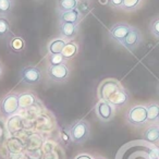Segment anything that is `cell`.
<instances>
[{
    "label": "cell",
    "mask_w": 159,
    "mask_h": 159,
    "mask_svg": "<svg viewBox=\"0 0 159 159\" xmlns=\"http://www.w3.org/2000/svg\"><path fill=\"white\" fill-rule=\"evenodd\" d=\"M68 134L74 144H83L91 136V125L84 119L76 120L70 125Z\"/></svg>",
    "instance_id": "6da1fadb"
},
{
    "label": "cell",
    "mask_w": 159,
    "mask_h": 159,
    "mask_svg": "<svg viewBox=\"0 0 159 159\" xmlns=\"http://www.w3.org/2000/svg\"><path fill=\"white\" fill-rule=\"evenodd\" d=\"M125 121L129 125L139 128L147 123V108L145 105H134L125 112Z\"/></svg>",
    "instance_id": "7a4b0ae2"
},
{
    "label": "cell",
    "mask_w": 159,
    "mask_h": 159,
    "mask_svg": "<svg viewBox=\"0 0 159 159\" xmlns=\"http://www.w3.org/2000/svg\"><path fill=\"white\" fill-rule=\"evenodd\" d=\"M19 109H20L19 93L16 92L8 93L0 102V115L2 116L3 119H9L10 117L16 115Z\"/></svg>",
    "instance_id": "3957f363"
},
{
    "label": "cell",
    "mask_w": 159,
    "mask_h": 159,
    "mask_svg": "<svg viewBox=\"0 0 159 159\" xmlns=\"http://www.w3.org/2000/svg\"><path fill=\"white\" fill-rule=\"evenodd\" d=\"M46 74L50 81L55 83H64L70 77L71 71L66 63L59 66H47Z\"/></svg>",
    "instance_id": "277c9868"
},
{
    "label": "cell",
    "mask_w": 159,
    "mask_h": 159,
    "mask_svg": "<svg viewBox=\"0 0 159 159\" xmlns=\"http://www.w3.org/2000/svg\"><path fill=\"white\" fill-rule=\"evenodd\" d=\"M21 82L25 85L29 86H33V85H37L42 81V71L38 66H26L21 70L20 72Z\"/></svg>",
    "instance_id": "5b68a950"
},
{
    "label": "cell",
    "mask_w": 159,
    "mask_h": 159,
    "mask_svg": "<svg viewBox=\"0 0 159 159\" xmlns=\"http://www.w3.org/2000/svg\"><path fill=\"white\" fill-rule=\"evenodd\" d=\"M121 83L116 79H106L100 83L97 89V96L100 100H107L121 87Z\"/></svg>",
    "instance_id": "8992f818"
},
{
    "label": "cell",
    "mask_w": 159,
    "mask_h": 159,
    "mask_svg": "<svg viewBox=\"0 0 159 159\" xmlns=\"http://www.w3.org/2000/svg\"><path fill=\"white\" fill-rule=\"evenodd\" d=\"M133 27L125 22H118L115 23L109 30V37L111 40L120 45L124 40V38L128 36Z\"/></svg>",
    "instance_id": "52a82bcc"
},
{
    "label": "cell",
    "mask_w": 159,
    "mask_h": 159,
    "mask_svg": "<svg viewBox=\"0 0 159 159\" xmlns=\"http://www.w3.org/2000/svg\"><path fill=\"white\" fill-rule=\"evenodd\" d=\"M116 112V107L112 106L107 100H99L95 105V113L96 117L102 122H109L113 119Z\"/></svg>",
    "instance_id": "ba28073f"
},
{
    "label": "cell",
    "mask_w": 159,
    "mask_h": 159,
    "mask_svg": "<svg viewBox=\"0 0 159 159\" xmlns=\"http://www.w3.org/2000/svg\"><path fill=\"white\" fill-rule=\"evenodd\" d=\"M144 42V37L142 32L136 27H133L131 30V32L128 34L123 42L120 44V46H122L123 48H125L129 51H134L136 48H139V46H142Z\"/></svg>",
    "instance_id": "9c48e42d"
},
{
    "label": "cell",
    "mask_w": 159,
    "mask_h": 159,
    "mask_svg": "<svg viewBox=\"0 0 159 159\" xmlns=\"http://www.w3.org/2000/svg\"><path fill=\"white\" fill-rule=\"evenodd\" d=\"M112 106H115L116 108H121L129 104L130 102V93L124 89L123 86H121L108 100Z\"/></svg>",
    "instance_id": "30bf717a"
},
{
    "label": "cell",
    "mask_w": 159,
    "mask_h": 159,
    "mask_svg": "<svg viewBox=\"0 0 159 159\" xmlns=\"http://www.w3.org/2000/svg\"><path fill=\"white\" fill-rule=\"evenodd\" d=\"M79 33V25L73 23H59V34L60 37L66 39V42L73 40Z\"/></svg>",
    "instance_id": "8fae6325"
},
{
    "label": "cell",
    "mask_w": 159,
    "mask_h": 159,
    "mask_svg": "<svg viewBox=\"0 0 159 159\" xmlns=\"http://www.w3.org/2000/svg\"><path fill=\"white\" fill-rule=\"evenodd\" d=\"M82 19L83 14L77 9L59 13V23H73V24L79 25Z\"/></svg>",
    "instance_id": "7c38bea8"
},
{
    "label": "cell",
    "mask_w": 159,
    "mask_h": 159,
    "mask_svg": "<svg viewBox=\"0 0 159 159\" xmlns=\"http://www.w3.org/2000/svg\"><path fill=\"white\" fill-rule=\"evenodd\" d=\"M37 104L36 95L32 92H23L19 94V105L20 109H26Z\"/></svg>",
    "instance_id": "4fadbf2b"
},
{
    "label": "cell",
    "mask_w": 159,
    "mask_h": 159,
    "mask_svg": "<svg viewBox=\"0 0 159 159\" xmlns=\"http://www.w3.org/2000/svg\"><path fill=\"white\" fill-rule=\"evenodd\" d=\"M66 40L63 39L61 37H58L52 39L47 46V51H48V55H52V53H61L63 48L66 45Z\"/></svg>",
    "instance_id": "5bb4252c"
},
{
    "label": "cell",
    "mask_w": 159,
    "mask_h": 159,
    "mask_svg": "<svg viewBox=\"0 0 159 159\" xmlns=\"http://www.w3.org/2000/svg\"><path fill=\"white\" fill-rule=\"evenodd\" d=\"M79 3H80V0H57L56 8H57L58 13H61V12L77 9Z\"/></svg>",
    "instance_id": "9a60e30c"
},
{
    "label": "cell",
    "mask_w": 159,
    "mask_h": 159,
    "mask_svg": "<svg viewBox=\"0 0 159 159\" xmlns=\"http://www.w3.org/2000/svg\"><path fill=\"white\" fill-rule=\"evenodd\" d=\"M23 128L22 119L19 117L18 115H14L8 119L7 122V130L10 134H16V133L20 132Z\"/></svg>",
    "instance_id": "2e32d148"
},
{
    "label": "cell",
    "mask_w": 159,
    "mask_h": 159,
    "mask_svg": "<svg viewBox=\"0 0 159 159\" xmlns=\"http://www.w3.org/2000/svg\"><path fill=\"white\" fill-rule=\"evenodd\" d=\"M77 51H79V45L75 42H73V40H69L61 53L64 59L68 61V60L72 59V58H74L76 56Z\"/></svg>",
    "instance_id": "e0dca14e"
},
{
    "label": "cell",
    "mask_w": 159,
    "mask_h": 159,
    "mask_svg": "<svg viewBox=\"0 0 159 159\" xmlns=\"http://www.w3.org/2000/svg\"><path fill=\"white\" fill-rule=\"evenodd\" d=\"M143 137L145 141L149 142V143H156L159 141V125H150L145 130L143 134Z\"/></svg>",
    "instance_id": "ac0fdd59"
},
{
    "label": "cell",
    "mask_w": 159,
    "mask_h": 159,
    "mask_svg": "<svg viewBox=\"0 0 159 159\" xmlns=\"http://www.w3.org/2000/svg\"><path fill=\"white\" fill-rule=\"evenodd\" d=\"M146 108H147V121L149 123L156 122L159 117V104L152 102L148 104Z\"/></svg>",
    "instance_id": "d6986e66"
},
{
    "label": "cell",
    "mask_w": 159,
    "mask_h": 159,
    "mask_svg": "<svg viewBox=\"0 0 159 159\" xmlns=\"http://www.w3.org/2000/svg\"><path fill=\"white\" fill-rule=\"evenodd\" d=\"M14 0H0V18H7L11 14Z\"/></svg>",
    "instance_id": "ffe728a7"
},
{
    "label": "cell",
    "mask_w": 159,
    "mask_h": 159,
    "mask_svg": "<svg viewBox=\"0 0 159 159\" xmlns=\"http://www.w3.org/2000/svg\"><path fill=\"white\" fill-rule=\"evenodd\" d=\"M142 1L143 0H123L122 1V6H121V10L123 11H135L137 10L142 5Z\"/></svg>",
    "instance_id": "44dd1931"
},
{
    "label": "cell",
    "mask_w": 159,
    "mask_h": 159,
    "mask_svg": "<svg viewBox=\"0 0 159 159\" xmlns=\"http://www.w3.org/2000/svg\"><path fill=\"white\" fill-rule=\"evenodd\" d=\"M47 61H48V66H59V64H62V63H66V60L63 58L62 53L48 55Z\"/></svg>",
    "instance_id": "7402d4cb"
},
{
    "label": "cell",
    "mask_w": 159,
    "mask_h": 159,
    "mask_svg": "<svg viewBox=\"0 0 159 159\" xmlns=\"http://www.w3.org/2000/svg\"><path fill=\"white\" fill-rule=\"evenodd\" d=\"M10 33V23L7 18H0V38H5Z\"/></svg>",
    "instance_id": "603a6c76"
},
{
    "label": "cell",
    "mask_w": 159,
    "mask_h": 159,
    "mask_svg": "<svg viewBox=\"0 0 159 159\" xmlns=\"http://www.w3.org/2000/svg\"><path fill=\"white\" fill-rule=\"evenodd\" d=\"M149 32L155 38L159 39V16H155L149 23Z\"/></svg>",
    "instance_id": "cb8c5ba5"
},
{
    "label": "cell",
    "mask_w": 159,
    "mask_h": 159,
    "mask_svg": "<svg viewBox=\"0 0 159 159\" xmlns=\"http://www.w3.org/2000/svg\"><path fill=\"white\" fill-rule=\"evenodd\" d=\"M10 46H11L12 50L19 52L24 48V40L21 37H14L13 39L10 42Z\"/></svg>",
    "instance_id": "d4e9b609"
},
{
    "label": "cell",
    "mask_w": 159,
    "mask_h": 159,
    "mask_svg": "<svg viewBox=\"0 0 159 159\" xmlns=\"http://www.w3.org/2000/svg\"><path fill=\"white\" fill-rule=\"evenodd\" d=\"M8 159H23V154L20 152H8Z\"/></svg>",
    "instance_id": "484cf974"
},
{
    "label": "cell",
    "mask_w": 159,
    "mask_h": 159,
    "mask_svg": "<svg viewBox=\"0 0 159 159\" xmlns=\"http://www.w3.org/2000/svg\"><path fill=\"white\" fill-rule=\"evenodd\" d=\"M122 1L123 0H109V5H110V7L115 8V9H121Z\"/></svg>",
    "instance_id": "4316f807"
},
{
    "label": "cell",
    "mask_w": 159,
    "mask_h": 159,
    "mask_svg": "<svg viewBox=\"0 0 159 159\" xmlns=\"http://www.w3.org/2000/svg\"><path fill=\"white\" fill-rule=\"evenodd\" d=\"M73 159H95L92 155L86 154V152H82V154H79L77 156H75Z\"/></svg>",
    "instance_id": "83f0119b"
},
{
    "label": "cell",
    "mask_w": 159,
    "mask_h": 159,
    "mask_svg": "<svg viewBox=\"0 0 159 159\" xmlns=\"http://www.w3.org/2000/svg\"><path fill=\"white\" fill-rule=\"evenodd\" d=\"M3 137H5V133H3V129H2V126H1V124H0V143H2Z\"/></svg>",
    "instance_id": "f1b7e54d"
},
{
    "label": "cell",
    "mask_w": 159,
    "mask_h": 159,
    "mask_svg": "<svg viewBox=\"0 0 159 159\" xmlns=\"http://www.w3.org/2000/svg\"><path fill=\"white\" fill-rule=\"evenodd\" d=\"M2 74H3V66L1 64V62H0V77L2 76Z\"/></svg>",
    "instance_id": "f546056e"
},
{
    "label": "cell",
    "mask_w": 159,
    "mask_h": 159,
    "mask_svg": "<svg viewBox=\"0 0 159 159\" xmlns=\"http://www.w3.org/2000/svg\"><path fill=\"white\" fill-rule=\"evenodd\" d=\"M157 94L159 95V83H158V85H157Z\"/></svg>",
    "instance_id": "4dcf8cb0"
},
{
    "label": "cell",
    "mask_w": 159,
    "mask_h": 159,
    "mask_svg": "<svg viewBox=\"0 0 159 159\" xmlns=\"http://www.w3.org/2000/svg\"><path fill=\"white\" fill-rule=\"evenodd\" d=\"M149 159H159V156H158V155H157L156 157H152V158H149Z\"/></svg>",
    "instance_id": "1f68e13d"
},
{
    "label": "cell",
    "mask_w": 159,
    "mask_h": 159,
    "mask_svg": "<svg viewBox=\"0 0 159 159\" xmlns=\"http://www.w3.org/2000/svg\"><path fill=\"white\" fill-rule=\"evenodd\" d=\"M95 159H106V158H102V157H96Z\"/></svg>",
    "instance_id": "d6a6232c"
},
{
    "label": "cell",
    "mask_w": 159,
    "mask_h": 159,
    "mask_svg": "<svg viewBox=\"0 0 159 159\" xmlns=\"http://www.w3.org/2000/svg\"><path fill=\"white\" fill-rule=\"evenodd\" d=\"M156 122H157V124L159 125V117H158V119H157V121H156Z\"/></svg>",
    "instance_id": "836d02e7"
},
{
    "label": "cell",
    "mask_w": 159,
    "mask_h": 159,
    "mask_svg": "<svg viewBox=\"0 0 159 159\" xmlns=\"http://www.w3.org/2000/svg\"><path fill=\"white\" fill-rule=\"evenodd\" d=\"M157 155H158V156H159V149H158V152H157Z\"/></svg>",
    "instance_id": "e575fe53"
}]
</instances>
